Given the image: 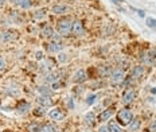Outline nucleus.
<instances>
[{"mask_svg": "<svg viewBox=\"0 0 156 132\" xmlns=\"http://www.w3.org/2000/svg\"><path fill=\"white\" fill-rule=\"evenodd\" d=\"M132 119L133 116L129 109H121V111L117 112V121L121 125H128L132 121Z\"/></svg>", "mask_w": 156, "mask_h": 132, "instance_id": "1", "label": "nucleus"}, {"mask_svg": "<svg viewBox=\"0 0 156 132\" xmlns=\"http://www.w3.org/2000/svg\"><path fill=\"white\" fill-rule=\"evenodd\" d=\"M57 31L61 35H67L71 33V22L67 20V19H62V20L58 22L57 26Z\"/></svg>", "mask_w": 156, "mask_h": 132, "instance_id": "2", "label": "nucleus"}, {"mask_svg": "<svg viewBox=\"0 0 156 132\" xmlns=\"http://www.w3.org/2000/svg\"><path fill=\"white\" fill-rule=\"evenodd\" d=\"M122 80H124V72L120 69L113 70L112 76H110V81L113 84H120V82H122Z\"/></svg>", "mask_w": 156, "mask_h": 132, "instance_id": "3", "label": "nucleus"}, {"mask_svg": "<svg viewBox=\"0 0 156 132\" xmlns=\"http://www.w3.org/2000/svg\"><path fill=\"white\" fill-rule=\"evenodd\" d=\"M48 117H50L51 120L59 121V120H62V119L65 117V113L61 111L59 108H55V109H51V111L48 112Z\"/></svg>", "mask_w": 156, "mask_h": 132, "instance_id": "4", "label": "nucleus"}, {"mask_svg": "<svg viewBox=\"0 0 156 132\" xmlns=\"http://www.w3.org/2000/svg\"><path fill=\"white\" fill-rule=\"evenodd\" d=\"M113 113H115V111H113V108H108V109H105V111H102L101 113H100L98 116H97V120H98V121H106V120H109V119L112 117Z\"/></svg>", "mask_w": 156, "mask_h": 132, "instance_id": "5", "label": "nucleus"}, {"mask_svg": "<svg viewBox=\"0 0 156 132\" xmlns=\"http://www.w3.org/2000/svg\"><path fill=\"white\" fill-rule=\"evenodd\" d=\"M136 97V93L133 89H128V91L124 92V95H122V102L124 104H131V102L135 100Z\"/></svg>", "mask_w": 156, "mask_h": 132, "instance_id": "6", "label": "nucleus"}, {"mask_svg": "<svg viewBox=\"0 0 156 132\" xmlns=\"http://www.w3.org/2000/svg\"><path fill=\"white\" fill-rule=\"evenodd\" d=\"M62 47H63V45L59 41H53V42H50L48 43V46H47V50L50 51V53H58V51H61L62 50Z\"/></svg>", "mask_w": 156, "mask_h": 132, "instance_id": "7", "label": "nucleus"}, {"mask_svg": "<svg viewBox=\"0 0 156 132\" xmlns=\"http://www.w3.org/2000/svg\"><path fill=\"white\" fill-rule=\"evenodd\" d=\"M86 78H87L86 72H85V70H82V69L77 70V72L74 73V76H73V81H74V82H78V84L86 81Z\"/></svg>", "mask_w": 156, "mask_h": 132, "instance_id": "8", "label": "nucleus"}, {"mask_svg": "<svg viewBox=\"0 0 156 132\" xmlns=\"http://www.w3.org/2000/svg\"><path fill=\"white\" fill-rule=\"evenodd\" d=\"M15 38H16V33H14V31H3V33L0 34V39L3 42H11V41H14Z\"/></svg>", "mask_w": 156, "mask_h": 132, "instance_id": "9", "label": "nucleus"}, {"mask_svg": "<svg viewBox=\"0 0 156 132\" xmlns=\"http://www.w3.org/2000/svg\"><path fill=\"white\" fill-rule=\"evenodd\" d=\"M69 7L67 5H65V4H57V5H54L53 8H51V12L55 15H59V14H66L67 11H69Z\"/></svg>", "mask_w": 156, "mask_h": 132, "instance_id": "10", "label": "nucleus"}, {"mask_svg": "<svg viewBox=\"0 0 156 132\" xmlns=\"http://www.w3.org/2000/svg\"><path fill=\"white\" fill-rule=\"evenodd\" d=\"M71 31H73L76 35H82L83 34V26L81 22H74V23H71Z\"/></svg>", "mask_w": 156, "mask_h": 132, "instance_id": "11", "label": "nucleus"}, {"mask_svg": "<svg viewBox=\"0 0 156 132\" xmlns=\"http://www.w3.org/2000/svg\"><path fill=\"white\" fill-rule=\"evenodd\" d=\"M42 34H43L44 38H47V39H57V35H55V31L53 30L51 27H44L43 30H42Z\"/></svg>", "mask_w": 156, "mask_h": 132, "instance_id": "12", "label": "nucleus"}, {"mask_svg": "<svg viewBox=\"0 0 156 132\" xmlns=\"http://www.w3.org/2000/svg\"><path fill=\"white\" fill-rule=\"evenodd\" d=\"M58 80H59V73H47L46 77H44V81L50 84L57 82Z\"/></svg>", "mask_w": 156, "mask_h": 132, "instance_id": "13", "label": "nucleus"}, {"mask_svg": "<svg viewBox=\"0 0 156 132\" xmlns=\"http://www.w3.org/2000/svg\"><path fill=\"white\" fill-rule=\"evenodd\" d=\"M38 102L42 107H51V105H53V101L50 100V97H46V96H39Z\"/></svg>", "mask_w": 156, "mask_h": 132, "instance_id": "14", "label": "nucleus"}, {"mask_svg": "<svg viewBox=\"0 0 156 132\" xmlns=\"http://www.w3.org/2000/svg\"><path fill=\"white\" fill-rule=\"evenodd\" d=\"M143 73H144V66H135L131 72V76L133 78H139L140 76H143Z\"/></svg>", "mask_w": 156, "mask_h": 132, "instance_id": "15", "label": "nucleus"}, {"mask_svg": "<svg viewBox=\"0 0 156 132\" xmlns=\"http://www.w3.org/2000/svg\"><path fill=\"white\" fill-rule=\"evenodd\" d=\"M128 125H129V131L136 132L139 128H140V120H139V119H132V121Z\"/></svg>", "mask_w": 156, "mask_h": 132, "instance_id": "16", "label": "nucleus"}, {"mask_svg": "<svg viewBox=\"0 0 156 132\" xmlns=\"http://www.w3.org/2000/svg\"><path fill=\"white\" fill-rule=\"evenodd\" d=\"M28 108H30V104H28V102H26V101H20L18 104V107H16V109H18L20 113H26V112L28 111Z\"/></svg>", "mask_w": 156, "mask_h": 132, "instance_id": "17", "label": "nucleus"}, {"mask_svg": "<svg viewBox=\"0 0 156 132\" xmlns=\"http://www.w3.org/2000/svg\"><path fill=\"white\" fill-rule=\"evenodd\" d=\"M108 130L110 131V132H122V128L120 127L119 124H116L115 121H110V123H108Z\"/></svg>", "mask_w": 156, "mask_h": 132, "instance_id": "18", "label": "nucleus"}, {"mask_svg": "<svg viewBox=\"0 0 156 132\" xmlns=\"http://www.w3.org/2000/svg\"><path fill=\"white\" fill-rule=\"evenodd\" d=\"M38 92L41 93V96H46V97H50L51 93H53V92L50 91V89L47 88V86H39V88H38Z\"/></svg>", "mask_w": 156, "mask_h": 132, "instance_id": "19", "label": "nucleus"}, {"mask_svg": "<svg viewBox=\"0 0 156 132\" xmlns=\"http://www.w3.org/2000/svg\"><path fill=\"white\" fill-rule=\"evenodd\" d=\"M58 130L54 127L53 124H46V125H43V127L41 128V132H57Z\"/></svg>", "mask_w": 156, "mask_h": 132, "instance_id": "20", "label": "nucleus"}, {"mask_svg": "<svg viewBox=\"0 0 156 132\" xmlns=\"http://www.w3.org/2000/svg\"><path fill=\"white\" fill-rule=\"evenodd\" d=\"M85 123L89 124V125H93V123H94V113L93 112H89V113L85 115Z\"/></svg>", "mask_w": 156, "mask_h": 132, "instance_id": "21", "label": "nucleus"}, {"mask_svg": "<svg viewBox=\"0 0 156 132\" xmlns=\"http://www.w3.org/2000/svg\"><path fill=\"white\" fill-rule=\"evenodd\" d=\"M27 130L30 131V132H41V127H39L37 123H31V124L27 127Z\"/></svg>", "mask_w": 156, "mask_h": 132, "instance_id": "22", "label": "nucleus"}, {"mask_svg": "<svg viewBox=\"0 0 156 132\" xmlns=\"http://www.w3.org/2000/svg\"><path fill=\"white\" fill-rule=\"evenodd\" d=\"M18 5H19L20 8L27 9V8H30V7H31V2H30V0H20V3H19Z\"/></svg>", "mask_w": 156, "mask_h": 132, "instance_id": "23", "label": "nucleus"}, {"mask_svg": "<svg viewBox=\"0 0 156 132\" xmlns=\"http://www.w3.org/2000/svg\"><path fill=\"white\" fill-rule=\"evenodd\" d=\"M41 70H42V72H46V74H47V73H50V70H51V66L50 65H48V63H42V65H41Z\"/></svg>", "mask_w": 156, "mask_h": 132, "instance_id": "24", "label": "nucleus"}, {"mask_svg": "<svg viewBox=\"0 0 156 132\" xmlns=\"http://www.w3.org/2000/svg\"><path fill=\"white\" fill-rule=\"evenodd\" d=\"M96 97H97L96 95H90V96H87V98H86V102H87V104H89V105H92L93 102L96 101Z\"/></svg>", "mask_w": 156, "mask_h": 132, "instance_id": "25", "label": "nucleus"}, {"mask_svg": "<svg viewBox=\"0 0 156 132\" xmlns=\"http://www.w3.org/2000/svg\"><path fill=\"white\" fill-rule=\"evenodd\" d=\"M147 26H148V27H156V19L148 18L147 19Z\"/></svg>", "mask_w": 156, "mask_h": 132, "instance_id": "26", "label": "nucleus"}, {"mask_svg": "<svg viewBox=\"0 0 156 132\" xmlns=\"http://www.w3.org/2000/svg\"><path fill=\"white\" fill-rule=\"evenodd\" d=\"M148 131H149V132H156V120H154L151 124H149Z\"/></svg>", "mask_w": 156, "mask_h": 132, "instance_id": "27", "label": "nucleus"}, {"mask_svg": "<svg viewBox=\"0 0 156 132\" xmlns=\"http://www.w3.org/2000/svg\"><path fill=\"white\" fill-rule=\"evenodd\" d=\"M58 59H59V62H66V61H67V55L65 53H61L59 55H58Z\"/></svg>", "mask_w": 156, "mask_h": 132, "instance_id": "28", "label": "nucleus"}, {"mask_svg": "<svg viewBox=\"0 0 156 132\" xmlns=\"http://www.w3.org/2000/svg\"><path fill=\"white\" fill-rule=\"evenodd\" d=\"M67 108H69V109H74V101H73V98H69V101H67Z\"/></svg>", "mask_w": 156, "mask_h": 132, "instance_id": "29", "label": "nucleus"}, {"mask_svg": "<svg viewBox=\"0 0 156 132\" xmlns=\"http://www.w3.org/2000/svg\"><path fill=\"white\" fill-rule=\"evenodd\" d=\"M98 132H110V131L108 130V127H106V125H102V127L98 128Z\"/></svg>", "mask_w": 156, "mask_h": 132, "instance_id": "30", "label": "nucleus"}, {"mask_svg": "<svg viewBox=\"0 0 156 132\" xmlns=\"http://www.w3.org/2000/svg\"><path fill=\"white\" fill-rule=\"evenodd\" d=\"M4 67H5V61L3 59L2 57H0V70H3Z\"/></svg>", "mask_w": 156, "mask_h": 132, "instance_id": "31", "label": "nucleus"}, {"mask_svg": "<svg viewBox=\"0 0 156 132\" xmlns=\"http://www.w3.org/2000/svg\"><path fill=\"white\" fill-rule=\"evenodd\" d=\"M34 115H38V116H41V115H43V111H41V108H38L37 111H34Z\"/></svg>", "mask_w": 156, "mask_h": 132, "instance_id": "32", "label": "nucleus"}, {"mask_svg": "<svg viewBox=\"0 0 156 132\" xmlns=\"http://www.w3.org/2000/svg\"><path fill=\"white\" fill-rule=\"evenodd\" d=\"M35 57H37V59H42V53L41 51H38V53L35 54Z\"/></svg>", "mask_w": 156, "mask_h": 132, "instance_id": "33", "label": "nucleus"}, {"mask_svg": "<svg viewBox=\"0 0 156 132\" xmlns=\"http://www.w3.org/2000/svg\"><path fill=\"white\" fill-rule=\"evenodd\" d=\"M9 2H11L12 4H16V5H18L19 3H20V0H9Z\"/></svg>", "mask_w": 156, "mask_h": 132, "instance_id": "34", "label": "nucleus"}, {"mask_svg": "<svg viewBox=\"0 0 156 132\" xmlns=\"http://www.w3.org/2000/svg\"><path fill=\"white\" fill-rule=\"evenodd\" d=\"M139 12V16H144V12L143 11H137Z\"/></svg>", "mask_w": 156, "mask_h": 132, "instance_id": "35", "label": "nucleus"}, {"mask_svg": "<svg viewBox=\"0 0 156 132\" xmlns=\"http://www.w3.org/2000/svg\"><path fill=\"white\" fill-rule=\"evenodd\" d=\"M4 2H5V0H0V7H2V5L4 4Z\"/></svg>", "mask_w": 156, "mask_h": 132, "instance_id": "36", "label": "nucleus"}, {"mask_svg": "<svg viewBox=\"0 0 156 132\" xmlns=\"http://www.w3.org/2000/svg\"><path fill=\"white\" fill-rule=\"evenodd\" d=\"M117 2H120V0H115V3H117Z\"/></svg>", "mask_w": 156, "mask_h": 132, "instance_id": "37", "label": "nucleus"}, {"mask_svg": "<svg viewBox=\"0 0 156 132\" xmlns=\"http://www.w3.org/2000/svg\"><path fill=\"white\" fill-rule=\"evenodd\" d=\"M57 132H62V131H59V130H58V131H57Z\"/></svg>", "mask_w": 156, "mask_h": 132, "instance_id": "38", "label": "nucleus"}, {"mask_svg": "<svg viewBox=\"0 0 156 132\" xmlns=\"http://www.w3.org/2000/svg\"><path fill=\"white\" fill-rule=\"evenodd\" d=\"M86 132H92V131H86Z\"/></svg>", "mask_w": 156, "mask_h": 132, "instance_id": "39", "label": "nucleus"}]
</instances>
